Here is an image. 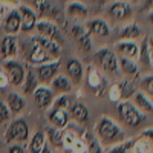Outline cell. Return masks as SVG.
Segmentation results:
<instances>
[{
	"label": "cell",
	"instance_id": "ee69618b",
	"mask_svg": "<svg viewBox=\"0 0 153 153\" xmlns=\"http://www.w3.org/2000/svg\"><path fill=\"white\" fill-rule=\"evenodd\" d=\"M6 3H9V5H17L19 0H0V5H6Z\"/></svg>",
	"mask_w": 153,
	"mask_h": 153
},
{
	"label": "cell",
	"instance_id": "7c38bea8",
	"mask_svg": "<svg viewBox=\"0 0 153 153\" xmlns=\"http://www.w3.org/2000/svg\"><path fill=\"white\" fill-rule=\"evenodd\" d=\"M48 120L55 129L61 130V129H65V127H68V124L71 121V115H69V110H66V109L52 107V110L48 115Z\"/></svg>",
	"mask_w": 153,
	"mask_h": 153
},
{
	"label": "cell",
	"instance_id": "d6a6232c",
	"mask_svg": "<svg viewBox=\"0 0 153 153\" xmlns=\"http://www.w3.org/2000/svg\"><path fill=\"white\" fill-rule=\"evenodd\" d=\"M52 107H61V109L71 110V107H72V98L68 94H61L57 100H54Z\"/></svg>",
	"mask_w": 153,
	"mask_h": 153
},
{
	"label": "cell",
	"instance_id": "d4e9b609",
	"mask_svg": "<svg viewBox=\"0 0 153 153\" xmlns=\"http://www.w3.org/2000/svg\"><path fill=\"white\" fill-rule=\"evenodd\" d=\"M69 115H71V120H74L75 123H78V124H83L89 118V110H87V107L84 104L75 103V104H72V107L69 110Z\"/></svg>",
	"mask_w": 153,
	"mask_h": 153
},
{
	"label": "cell",
	"instance_id": "d590c367",
	"mask_svg": "<svg viewBox=\"0 0 153 153\" xmlns=\"http://www.w3.org/2000/svg\"><path fill=\"white\" fill-rule=\"evenodd\" d=\"M86 153H104L100 141L94 136H87V144H86Z\"/></svg>",
	"mask_w": 153,
	"mask_h": 153
},
{
	"label": "cell",
	"instance_id": "7402d4cb",
	"mask_svg": "<svg viewBox=\"0 0 153 153\" xmlns=\"http://www.w3.org/2000/svg\"><path fill=\"white\" fill-rule=\"evenodd\" d=\"M138 66H141L146 71H152V60H150V51H149V37H144L138 52Z\"/></svg>",
	"mask_w": 153,
	"mask_h": 153
},
{
	"label": "cell",
	"instance_id": "4dcf8cb0",
	"mask_svg": "<svg viewBox=\"0 0 153 153\" xmlns=\"http://www.w3.org/2000/svg\"><path fill=\"white\" fill-rule=\"evenodd\" d=\"M120 86V91H121V100H127V98H132L133 94L136 92V86L133 83V80H124L121 83H118Z\"/></svg>",
	"mask_w": 153,
	"mask_h": 153
},
{
	"label": "cell",
	"instance_id": "8fae6325",
	"mask_svg": "<svg viewBox=\"0 0 153 153\" xmlns=\"http://www.w3.org/2000/svg\"><path fill=\"white\" fill-rule=\"evenodd\" d=\"M17 51H19L17 37L6 34L2 38V42H0V57L3 60H11L17 55Z\"/></svg>",
	"mask_w": 153,
	"mask_h": 153
},
{
	"label": "cell",
	"instance_id": "7bdbcfd3",
	"mask_svg": "<svg viewBox=\"0 0 153 153\" xmlns=\"http://www.w3.org/2000/svg\"><path fill=\"white\" fill-rule=\"evenodd\" d=\"M149 51H150V60L153 66V37H149Z\"/></svg>",
	"mask_w": 153,
	"mask_h": 153
},
{
	"label": "cell",
	"instance_id": "f35d334b",
	"mask_svg": "<svg viewBox=\"0 0 153 153\" xmlns=\"http://www.w3.org/2000/svg\"><path fill=\"white\" fill-rule=\"evenodd\" d=\"M35 5L40 12H48L49 11V0H35Z\"/></svg>",
	"mask_w": 153,
	"mask_h": 153
},
{
	"label": "cell",
	"instance_id": "4fadbf2b",
	"mask_svg": "<svg viewBox=\"0 0 153 153\" xmlns=\"http://www.w3.org/2000/svg\"><path fill=\"white\" fill-rule=\"evenodd\" d=\"M31 42L40 45L54 60L60 58V55H61V45H58L57 42H52V40H49V38H46V37H42V35L31 37Z\"/></svg>",
	"mask_w": 153,
	"mask_h": 153
},
{
	"label": "cell",
	"instance_id": "ffe728a7",
	"mask_svg": "<svg viewBox=\"0 0 153 153\" xmlns=\"http://www.w3.org/2000/svg\"><path fill=\"white\" fill-rule=\"evenodd\" d=\"M32 45V49H31V54L28 57V61L31 65H43V63H49V61H54V58L51 57L46 51L34 42H31Z\"/></svg>",
	"mask_w": 153,
	"mask_h": 153
},
{
	"label": "cell",
	"instance_id": "4316f807",
	"mask_svg": "<svg viewBox=\"0 0 153 153\" xmlns=\"http://www.w3.org/2000/svg\"><path fill=\"white\" fill-rule=\"evenodd\" d=\"M23 94L25 95H32V92L38 87V78H37V74L29 68L26 71V75H25V81H23Z\"/></svg>",
	"mask_w": 153,
	"mask_h": 153
},
{
	"label": "cell",
	"instance_id": "7dc6e473",
	"mask_svg": "<svg viewBox=\"0 0 153 153\" xmlns=\"http://www.w3.org/2000/svg\"><path fill=\"white\" fill-rule=\"evenodd\" d=\"M2 19H3V6L0 5V25H2V22H3Z\"/></svg>",
	"mask_w": 153,
	"mask_h": 153
},
{
	"label": "cell",
	"instance_id": "f546056e",
	"mask_svg": "<svg viewBox=\"0 0 153 153\" xmlns=\"http://www.w3.org/2000/svg\"><path fill=\"white\" fill-rule=\"evenodd\" d=\"M132 153H153V144H152V141L141 135V138L133 143Z\"/></svg>",
	"mask_w": 153,
	"mask_h": 153
},
{
	"label": "cell",
	"instance_id": "836d02e7",
	"mask_svg": "<svg viewBox=\"0 0 153 153\" xmlns=\"http://www.w3.org/2000/svg\"><path fill=\"white\" fill-rule=\"evenodd\" d=\"M133 139H129V141H121L118 144H115L107 153H129L132 150V146H133Z\"/></svg>",
	"mask_w": 153,
	"mask_h": 153
},
{
	"label": "cell",
	"instance_id": "83f0119b",
	"mask_svg": "<svg viewBox=\"0 0 153 153\" xmlns=\"http://www.w3.org/2000/svg\"><path fill=\"white\" fill-rule=\"evenodd\" d=\"M66 14L74 19H86L89 16V9L86 5H83L80 2H71L66 8Z\"/></svg>",
	"mask_w": 153,
	"mask_h": 153
},
{
	"label": "cell",
	"instance_id": "f907efd6",
	"mask_svg": "<svg viewBox=\"0 0 153 153\" xmlns=\"http://www.w3.org/2000/svg\"><path fill=\"white\" fill-rule=\"evenodd\" d=\"M19 2H22V0H19Z\"/></svg>",
	"mask_w": 153,
	"mask_h": 153
},
{
	"label": "cell",
	"instance_id": "c3c4849f",
	"mask_svg": "<svg viewBox=\"0 0 153 153\" xmlns=\"http://www.w3.org/2000/svg\"><path fill=\"white\" fill-rule=\"evenodd\" d=\"M149 22L153 25V9H152V12H150V14H149Z\"/></svg>",
	"mask_w": 153,
	"mask_h": 153
},
{
	"label": "cell",
	"instance_id": "5bb4252c",
	"mask_svg": "<svg viewBox=\"0 0 153 153\" xmlns=\"http://www.w3.org/2000/svg\"><path fill=\"white\" fill-rule=\"evenodd\" d=\"M3 31L5 34H9V35H16L17 32H20V28H22V20H20V14L17 9H12L8 12V16L5 17L3 20Z\"/></svg>",
	"mask_w": 153,
	"mask_h": 153
},
{
	"label": "cell",
	"instance_id": "44dd1931",
	"mask_svg": "<svg viewBox=\"0 0 153 153\" xmlns=\"http://www.w3.org/2000/svg\"><path fill=\"white\" fill-rule=\"evenodd\" d=\"M133 101L132 103L138 107V110H141L143 113H153V100L143 91H136L133 94Z\"/></svg>",
	"mask_w": 153,
	"mask_h": 153
},
{
	"label": "cell",
	"instance_id": "60d3db41",
	"mask_svg": "<svg viewBox=\"0 0 153 153\" xmlns=\"http://www.w3.org/2000/svg\"><path fill=\"white\" fill-rule=\"evenodd\" d=\"M8 153H25V149L17 143V144H14V146H11V147H9Z\"/></svg>",
	"mask_w": 153,
	"mask_h": 153
},
{
	"label": "cell",
	"instance_id": "b9f144b4",
	"mask_svg": "<svg viewBox=\"0 0 153 153\" xmlns=\"http://www.w3.org/2000/svg\"><path fill=\"white\" fill-rule=\"evenodd\" d=\"M152 9H153V0H144L141 11H152Z\"/></svg>",
	"mask_w": 153,
	"mask_h": 153
},
{
	"label": "cell",
	"instance_id": "8992f818",
	"mask_svg": "<svg viewBox=\"0 0 153 153\" xmlns=\"http://www.w3.org/2000/svg\"><path fill=\"white\" fill-rule=\"evenodd\" d=\"M35 29L38 31L42 37H46L52 42H57L58 45L63 43V34L58 28V25L55 22H51V20H37L35 25Z\"/></svg>",
	"mask_w": 153,
	"mask_h": 153
},
{
	"label": "cell",
	"instance_id": "6da1fadb",
	"mask_svg": "<svg viewBox=\"0 0 153 153\" xmlns=\"http://www.w3.org/2000/svg\"><path fill=\"white\" fill-rule=\"evenodd\" d=\"M95 133H97L100 141L106 146H115V144L124 141V132L121 130V127L109 117H101L97 121Z\"/></svg>",
	"mask_w": 153,
	"mask_h": 153
},
{
	"label": "cell",
	"instance_id": "681fc988",
	"mask_svg": "<svg viewBox=\"0 0 153 153\" xmlns=\"http://www.w3.org/2000/svg\"><path fill=\"white\" fill-rule=\"evenodd\" d=\"M66 153H72V150H68V152H66Z\"/></svg>",
	"mask_w": 153,
	"mask_h": 153
},
{
	"label": "cell",
	"instance_id": "603a6c76",
	"mask_svg": "<svg viewBox=\"0 0 153 153\" xmlns=\"http://www.w3.org/2000/svg\"><path fill=\"white\" fill-rule=\"evenodd\" d=\"M6 106H8V109H9L11 113H16V115H17V113L23 112L25 106H26V101H25V98H23L20 94L11 92V94H8V97H6Z\"/></svg>",
	"mask_w": 153,
	"mask_h": 153
},
{
	"label": "cell",
	"instance_id": "1f68e13d",
	"mask_svg": "<svg viewBox=\"0 0 153 153\" xmlns=\"http://www.w3.org/2000/svg\"><path fill=\"white\" fill-rule=\"evenodd\" d=\"M46 138H49V141L52 146L55 147H63V133L60 132V129H52V127H49V129H46L45 132Z\"/></svg>",
	"mask_w": 153,
	"mask_h": 153
},
{
	"label": "cell",
	"instance_id": "277c9868",
	"mask_svg": "<svg viewBox=\"0 0 153 153\" xmlns=\"http://www.w3.org/2000/svg\"><path fill=\"white\" fill-rule=\"evenodd\" d=\"M28 138H29V127L26 121L22 118L14 120L5 132L6 143H25V141H28Z\"/></svg>",
	"mask_w": 153,
	"mask_h": 153
},
{
	"label": "cell",
	"instance_id": "f6af8a7d",
	"mask_svg": "<svg viewBox=\"0 0 153 153\" xmlns=\"http://www.w3.org/2000/svg\"><path fill=\"white\" fill-rule=\"evenodd\" d=\"M40 153H51V149H49V146H48V143L45 144V147L42 149V152Z\"/></svg>",
	"mask_w": 153,
	"mask_h": 153
},
{
	"label": "cell",
	"instance_id": "f1b7e54d",
	"mask_svg": "<svg viewBox=\"0 0 153 153\" xmlns=\"http://www.w3.org/2000/svg\"><path fill=\"white\" fill-rule=\"evenodd\" d=\"M46 144V135L43 132H35L29 143V153H40Z\"/></svg>",
	"mask_w": 153,
	"mask_h": 153
},
{
	"label": "cell",
	"instance_id": "5b68a950",
	"mask_svg": "<svg viewBox=\"0 0 153 153\" xmlns=\"http://www.w3.org/2000/svg\"><path fill=\"white\" fill-rule=\"evenodd\" d=\"M5 72H6V76H8V81L11 86L14 87H19L23 84L25 81V75H26V69L22 65L20 61L17 60H5V66H3Z\"/></svg>",
	"mask_w": 153,
	"mask_h": 153
},
{
	"label": "cell",
	"instance_id": "74e56055",
	"mask_svg": "<svg viewBox=\"0 0 153 153\" xmlns=\"http://www.w3.org/2000/svg\"><path fill=\"white\" fill-rule=\"evenodd\" d=\"M109 97H110L112 101H121V91H120V86H118V84L110 86Z\"/></svg>",
	"mask_w": 153,
	"mask_h": 153
},
{
	"label": "cell",
	"instance_id": "ba28073f",
	"mask_svg": "<svg viewBox=\"0 0 153 153\" xmlns=\"http://www.w3.org/2000/svg\"><path fill=\"white\" fill-rule=\"evenodd\" d=\"M32 97H34V103L37 104V107H40L43 110L52 107V103H54L52 89H49L46 86H38L32 92Z\"/></svg>",
	"mask_w": 153,
	"mask_h": 153
},
{
	"label": "cell",
	"instance_id": "bcb514c9",
	"mask_svg": "<svg viewBox=\"0 0 153 153\" xmlns=\"http://www.w3.org/2000/svg\"><path fill=\"white\" fill-rule=\"evenodd\" d=\"M92 2L97 5H104V3H107V0H92Z\"/></svg>",
	"mask_w": 153,
	"mask_h": 153
},
{
	"label": "cell",
	"instance_id": "30bf717a",
	"mask_svg": "<svg viewBox=\"0 0 153 153\" xmlns=\"http://www.w3.org/2000/svg\"><path fill=\"white\" fill-rule=\"evenodd\" d=\"M17 11H19L20 20H22L20 31L22 32H31L35 28V25H37V16H35L34 9L29 8V6H26V5H20L17 8Z\"/></svg>",
	"mask_w": 153,
	"mask_h": 153
},
{
	"label": "cell",
	"instance_id": "ac0fdd59",
	"mask_svg": "<svg viewBox=\"0 0 153 153\" xmlns=\"http://www.w3.org/2000/svg\"><path fill=\"white\" fill-rule=\"evenodd\" d=\"M66 74H68V78L72 83H75V84L81 83L83 76H84V68L81 65V61L76 58H71L66 65Z\"/></svg>",
	"mask_w": 153,
	"mask_h": 153
},
{
	"label": "cell",
	"instance_id": "8d00e7d4",
	"mask_svg": "<svg viewBox=\"0 0 153 153\" xmlns=\"http://www.w3.org/2000/svg\"><path fill=\"white\" fill-rule=\"evenodd\" d=\"M9 120H11V112H9V109H8L5 101L0 100V126L6 124Z\"/></svg>",
	"mask_w": 153,
	"mask_h": 153
},
{
	"label": "cell",
	"instance_id": "7a4b0ae2",
	"mask_svg": "<svg viewBox=\"0 0 153 153\" xmlns=\"http://www.w3.org/2000/svg\"><path fill=\"white\" fill-rule=\"evenodd\" d=\"M117 113H118L120 123H123L126 127H129V129H136V127H139L146 118V115L141 110H138V107L129 100L118 101Z\"/></svg>",
	"mask_w": 153,
	"mask_h": 153
},
{
	"label": "cell",
	"instance_id": "d6986e66",
	"mask_svg": "<svg viewBox=\"0 0 153 153\" xmlns=\"http://www.w3.org/2000/svg\"><path fill=\"white\" fill-rule=\"evenodd\" d=\"M86 80H87V86L91 87L92 91H95L97 94H100V89H104L106 87V78L95 68H92V66L87 68Z\"/></svg>",
	"mask_w": 153,
	"mask_h": 153
},
{
	"label": "cell",
	"instance_id": "9c48e42d",
	"mask_svg": "<svg viewBox=\"0 0 153 153\" xmlns=\"http://www.w3.org/2000/svg\"><path fill=\"white\" fill-rule=\"evenodd\" d=\"M107 14L115 22H124V20L132 17L133 9H132V6L127 3V2H113L107 8Z\"/></svg>",
	"mask_w": 153,
	"mask_h": 153
},
{
	"label": "cell",
	"instance_id": "cb8c5ba5",
	"mask_svg": "<svg viewBox=\"0 0 153 153\" xmlns=\"http://www.w3.org/2000/svg\"><path fill=\"white\" fill-rule=\"evenodd\" d=\"M51 86H52V92L57 94H69L72 91V81L65 75H57Z\"/></svg>",
	"mask_w": 153,
	"mask_h": 153
},
{
	"label": "cell",
	"instance_id": "484cf974",
	"mask_svg": "<svg viewBox=\"0 0 153 153\" xmlns=\"http://www.w3.org/2000/svg\"><path fill=\"white\" fill-rule=\"evenodd\" d=\"M141 35H143V31L138 26V23H129L121 29L120 40H136Z\"/></svg>",
	"mask_w": 153,
	"mask_h": 153
},
{
	"label": "cell",
	"instance_id": "2e32d148",
	"mask_svg": "<svg viewBox=\"0 0 153 153\" xmlns=\"http://www.w3.org/2000/svg\"><path fill=\"white\" fill-rule=\"evenodd\" d=\"M118 69H121L123 74L129 80H138L139 74H141L138 63H135L132 58H126V57H118Z\"/></svg>",
	"mask_w": 153,
	"mask_h": 153
},
{
	"label": "cell",
	"instance_id": "ab89813d",
	"mask_svg": "<svg viewBox=\"0 0 153 153\" xmlns=\"http://www.w3.org/2000/svg\"><path fill=\"white\" fill-rule=\"evenodd\" d=\"M8 84H9V81H8V76H6L5 69H0V89L8 87Z\"/></svg>",
	"mask_w": 153,
	"mask_h": 153
},
{
	"label": "cell",
	"instance_id": "e0dca14e",
	"mask_svg": "<svg viewBox=\"0 0 153 153\" xmlns=\"http://www.w3.org/2000/svg\"><path fill=\"white\" fill-rule=\"evenodd\" d=\"M84 28L87 29V32L91 35H95V37H109L110 35V28L109 25L101 20V19H94V20H89Z\"/></svg>",
	"mask_w": 153,
	"mask_h": 153
},
{
	"label": "cell",
	"instance_id": "9a60e30c",
	"mask_svg": "<svg viewBox=\"0 0 153 153\" xmlns=\"http://www.w3.org/2000/svg\"><path fill=\"white\" fill-rule=\"evenodd\" d=\"M118 57H126V58H138V52H139V46L133 42V40H120L115 45Z\"/></svg>",
	"mask_w": 153,
	"mask_h": 153
},
{
	"label": "cell",
	"instance_id": "3957f363",
	"mask_svg": "<svg viewBox=\"0 0 153 153\" xmlns=\"http://www.w3.org/2000/svg\"><path fill=\"white\" fill-rule=\"evenodd\" d=\"M94 61L107 74H115L118 71V57L110 48H100L94 54Z\"/></svg>",
	"mask_w": 153,
	"mask_h": 153
},
{
	"label": "cell",
	"instance_id": "52a82bcc",
	"mask_svg": "<svg viewBox=\"0 0 153 153\" xmlns=\"http://www.w3.org/2000/svg\"><path fill=\"white\" fill-rule=\"evenodd\" d=\"M60 71V61L54 60V61H49V63H43V65H38L35 74H37V78L40 83L43 84H51L52 80L58 75Z\"/></svg>",
	"mask_w": 153,
	"mask_h": 153
},
{
	"label": "cell",
	"instance_id": "e575fe53",
	"mask_svg": "<svg viewBox=\"0 0 153 153\" xmlns=\"http://www.w3.org/2000/svg\"><path fill=\"white\" fill-rule=\"evenodd\" d=\"M139 87L144 94H147L149 97L153 98V75H147L144 78H141L139 81Z\"/></svg>",
	"mask_w": 153,
	"mask_h": 153
}]
</instances>
